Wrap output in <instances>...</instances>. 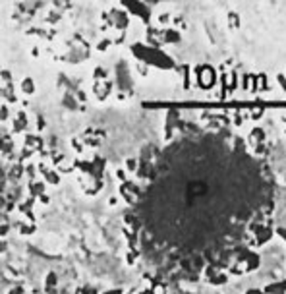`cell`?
I'll list each match as a JSON object with an SVG mask.
<instances>
[{"label": "cell", "instance_id": "1", "mask_svg": "<svg viewBox=\"0 0 286 294\" xmlns=\"http://www.w3.org/2000/svg\"><path fill=\"white\" fill-rule=\"evenodd\" d=\"M23 91H25V93H27V91L33 93V81H31V80H25V81H23Z\"/></svg>", "mask_w": 286, "mask_h": 294}]
</instances>
